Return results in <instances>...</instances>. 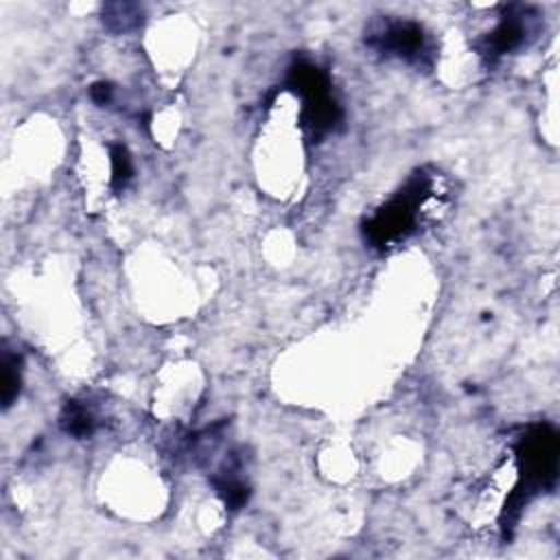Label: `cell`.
Listing matches in <instances>:
<instances>
[{
    "label": "cell",
    "instance_id": "obj_1",
    "mask_svg": "<svg viewBox=\"0 0 560 560\" xmlns=\"http://www.w3.org/2000/svg\"><path fill=\"white\" fill-rule=\"evenodd\" d=\"M516 457H518V468H521V481L505 501V512H503V527L518 518L521 510L529 503V499L540 492L542 488L553 486L558 477V453H560V442L558 433L549 424H534L527 429V433L518 440L516 444Z\"/></svg>",
    "mask_w": 560,
    "mask_h": 560
},
{
    "label": "cell",
    "instance_id": "obj_2",
    "mask_svg": "<svg viewBox=\"0 0 560 560\" xmlns=\"http://www.w3.org/2000/svg\"><path fill=\"white\" fill-rule=\"evenodd\" d=\"M431 192L433 179L422 171L416 173L383 208L376 210L370 221H365V238L381 249L407 238L416 230Z\"/></svg>",
    "mask_w": 560,
    "mask_h": 560
},
{
    "label": "cell",
    "instance_id": "obj_3",
    "mask_svg": "<svg viewBox=\"0 0 560 560\" xmlns=\"http://www.w3.org/2000/svg\"><path fill=\"white\" fill-rule=\"evenodd\" d=\"M289 85L302 96V127L311 140H319L324 133L332 131L341 118V109L330 92V81L322 68L308 61H298L291 66Z\"/></svg>",
    "mask_w": 560,
    "mask_h": 560
},
{
    "label": "cell",
    "instance_id": "obj_4",
    "mask_svg": "<svg viewBox=\"0 0 560 560\" xmlns=\"http://www.w3.org/2000/svg\"><path fill=\"white\" fill-rule=\"evenodd\" d=\"M368 42L376 50L409 63H422L429 55L427 33L418 22L411 20H387L383 26L370 33Z\"/></svg>",
    "mask_w": 560,
    "mask_h": 560
},
{
    "label": "cell",
    "instance_id": "obj_5",
    "mask_svg": "<svg viewBox=\"0 0 560 560\" xmlns=\"http://www.w3.org/2000/svg\"><path fill=\"white\" fill-rule=\"evenodd\" d=\"M527 9L523 7H510L501 15L499 24L483 37L481 42V52L488 55L490 59H497L505 52H512L523 46L525 35H527Z\"/></svg>",
    "mask_w": 560,
    "mask_h": 560
},
{
    "label": "cell",
    "instance_id": "obj_6",
    "mask_svg": "<svg viewBox=\"0 0 560 560\" xmlns=\"http://www.w3.org/2000/svg\"><path fill=\"white\" fill-rule=\"evenodd\" d=\"M61 427L66 433L74 435V438H88L92 435L94 431V416L88 411L85 405L77 402V400H70L66 407H63V413H61Z\"/></svg>",
    "mask_w": 560,
    "mask_h": 560
},
{
    "label": "cell",
    "instance_id": "obj_7",
    "mask_svg": "<svg viewBox=\"0 0 560 560\" xmlns=\"http://www.w3.org/2000/svg\"><path fill=\"white\" fill-rule=\"evenodd\" d=\"M20 357L4 350L2 354V400L4 407L13 402V398L20 394Z\"/></svg>",
    "mask_w": 560,
    "mask_h": 560
},
{
    "label": "cell",
    "instance_id": "obj_8",
    "mask_svg": "<svg viewBox=\"0 0 560 560\" xmlns=\"http://www.w3.org/2000/svg\"><path fill=\"white\" fill-rule=\"evenodd\" d=\"M109 162H112V186L114 190H122L133 175V164L127 147L114 144L109 151Z\"/></svg>",
    "mask_w": 560,
    "mask_h": 560
},
{
    "label": "cell",
    "instance_id": "obj_9",
    "mask_svg": "<svg viewBox=\"0 0 560 560\" xmlns=\"http://www.w3.org/2000/svg\"><path fill=\"white\" fill-rule=\"evenodd\" d=\"M90 96H92L94 103L105 105V103H109V98H112V85L105 83V81H98V83H94V85L90 88Z\"/></svg>",
    "mask_w": 560,
    "mask_h": 560
}]
</instances>
